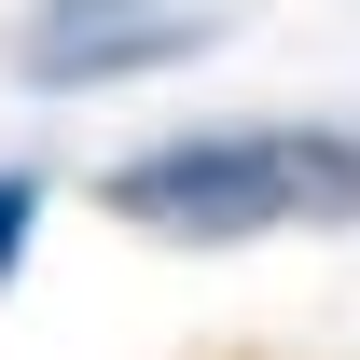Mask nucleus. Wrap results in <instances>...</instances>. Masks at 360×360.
<instances>
[{
    "instance_id": "obj_2",
    "label": "nucleus",
    "mask_w": 360,
    "mask_h": 360,
    "mask_svg": "<svg viewBox=\"0 0 360 360\" xmlns=\"http://www.w3.org/2000/svg\"><path fill=\"white\" fill-rule=\"evenodd\" d=\"M222 14H236V0H42L14 56H28V84L84 97V84H125V70H180V56H208Z\"/></svg>"
},
{
    "instance_id": "obj_3",
    "label": "nucleus",
    "mask_w": 360,
    "mask_h": 360,
    "mask_svg": "<svg viewBox=\"0 0 360 360\" xmlns=\"http://www.w3.org/2000/svg\"><path fill=\"white\" fill-rule=\"evenodd\" d=\"M28 222H42V180L0 167V277H14V250H28Z\"/></svg>"
},
{
    "instance_id": "obj_1",
    "label": "nucleus",
    "mask_w": 360,
    "mask_h": 360,
    "mask_svg": "<svg viewBox=\"0 0 360 360\" xmlns=\"http://www.w3.org/2000/svg\"><path fill=\"white\" fill-rule=\"evenodd\" d=\"M97 194H111V222L167 236V250H250V236L360 222V139L347 125H194V139L125 153Z\"/></svg>"
}]
</instances>
